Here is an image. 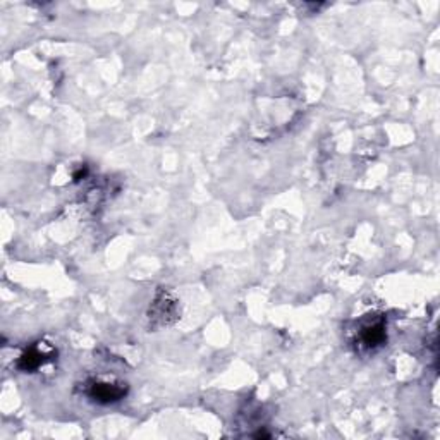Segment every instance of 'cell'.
I'll list each match as a JSON object with an SVG mask.
<instances>
[{"mask_svg":"<svg viewBox=\"0 0 440 440\" xmlns=\"http://www.w3.org/2000/svg\"><path fill=\"white\" fill-rule=\"evenodd\" d=\"M124 395H126V386H121V383L98 382L93 383L90 389V398L102 404L115 403L122 399Z\"/></svg>","mask_w":440,"mask_h":440,"instance_id":"cell-2","label":"cell"},{"mask_svg":"<svg viewBox=\"0 0 440 440\" xmlns=\"http://www.w3.org/2000/svg\"><path fill=\"white\" fill-rule=\"evenodd\" d=\"M47 358H49V356L43 353V351H40V347H33V349L26 351V353L21 356V359H19V368L25 371H33L42 366L43 363L47 361Z\"/></svg>","mask_w":440,"mask_h":440,"instance_id":"cell-3","label":"cell"},{"mask_svg":"<svg viewBox=\"0 0 440 440\" xmlns=\"http://www.w3.org/2000/svg\"><path fill=\"white\" fill-rule=\"evenodd\" d=\"M386 322L382 318L371 320L359 329L358 344L365 349H375L386 342Z\"/></svg>","mask_w":440,"mask_h":440,"instance_id":"cell-1","label":"cell"}]
</instances>
